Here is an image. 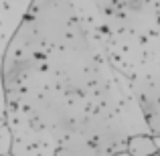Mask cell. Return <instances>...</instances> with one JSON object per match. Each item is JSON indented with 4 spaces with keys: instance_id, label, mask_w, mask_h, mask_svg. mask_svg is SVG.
Masks as SVG:
<instances>
[{
    "instance_id": "cell-4",
    "label": "cell",
    "mask_w": 160,
    "mask_h": 156,
    "mask_svg": "<svg viewBox=\"0 0 160 156\" xmlns=\"http://www.w3.org/2000/svg\"><path fill=\"white\" fill-rule=\"evenodd\" d=\"M126 150L132 156H152L160 150V146L156 142V136L146 132V134H134V136H130L128 144H126Z\"/></svg>"
},
{
    "instance_id": "cell-5",
    "label": "cell",
    "mask_w": 160,
    "mask_h": 156,
    "mask_svg": "<svg viewBox=\"0 0 160 156\" xmlns=\"http://www.w3.org/2000/svg\"><path fill=\"white\" fill-rule=\"evenodd\" d=\"M12 152V130L8 124L0 126V154Z\"/></svg>"
},
{
    "instance_id": "cell-8",
    "label": "cell",
    "mask_w": 160,
    "mask_h": 156,
    "mask_svg": "<svg viewBox=\"0 0 160 156\" xmlns=\"http://www.w3.org/2000/svg\"><path fill=\"white\" fill-rule=\"evenodd\" d=\"M152 156H160V154H158V152H156V154H152Z\"/></svg>"
},
{
    "instance_id": "cell-7",
    "label": "cell",
    "mask_w": 160,
    "mask_h": 156,
    "mask_svg": "<svg viewBox=\"0 0 160 156\" xmlns=\"http://www.w3.org/2000/svg\"><path fill=\"white\" fill-rule=\"evenodd\" d=\"M0 156H16V154H12V152H6V154H0Z\"/></svg>"
},
{
    "instance_id": "cell-9",
    "label": "cell",
    "mask_w": 160,
    "mask_h": 156,
    "mask_svg": "<svg viewBox=\"0 0 160 156\" xmlns=\"http://www.w3.org/2000/svg\"><path fill=\"white\" fill-rule=\"evenodd\" d=\"M158 45H160V39H158Z\"/></svg>"
},
{
    "instance_id": "cell-1",
    "label": "cell",
    "mask_w": 160,
    "mask_h": 156,
    "mask_svg": "<svg viewBox=\"0 0 160 156\" xmlns=\"http://www.w3.org/2000/svg\"><path fill=\"white\" fill-rule=\"evenodd\" d=\"M12 154L113 156L146 134L124 118L73 0H35L2 63Z\"/></svg>"
},
{
    "instance_id": "cell-3",
    "label": "cell",
    "mask_w": 160,
    "mask_h": 156,
    "mask_svg": "<svg viewBox=\"0 0 160 156\" xmlns=\"http://www.w3.org/2000/svg\"><path fill=\"white\" fill-rule=\"evenodd\" d=\"M130 87L148 122L150 132L160 136V71L132 79Z\"/></svg>"
},
{
    "instance_id": "cell-2",
    "label": "cell",
    "mask_w": 160,
    "mask_h": 156,
    "mask_svg": "<svg viewBox=\"0 0 160 156\" xmlns=\"http://www.w3.org/2000/svg\"><path fill=\"white\" fill-rule=\"evenodd\" d=\"M95 6L112 27H140V33L160 39V0H95Z\"/></svg>"
},
{
    "instance_id": "cell-10",
    "label": "cell",
    "mask_w": 160,
    "mask_h": 156,
    "mask_svg": "<svg viewBox=\"0 0 160 156\" xmlns=\"http://www.w3.org/2000/svg\"><path fill=\"white\" fill-rule=\"evenodd\" d=\"M158 154H160V150H158Z\"/></svg>"
},
{
    "instance_id": "cell-6",
    "label": "cell",
    "mask_w": 160,
    "mask_h": 156,
    "mask_svg": "<svg viewBox=\"0 0 160 156\" xmlns=\"http://www.w3.org/2000/svg\"><path fill=\"white\" fill-rule=\"evenodd\" d=\"M113 156H132L128 152V150H122V152H118V154H113Z\"/></svg>"
}]
</instances>
